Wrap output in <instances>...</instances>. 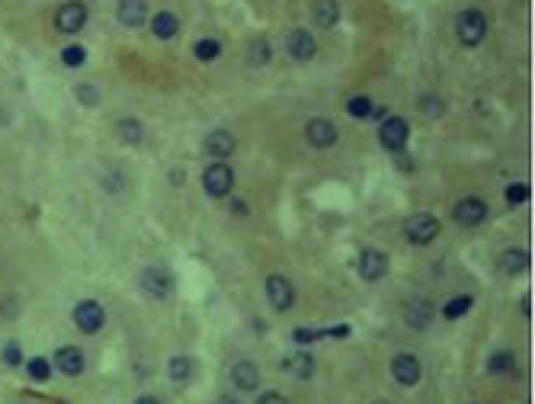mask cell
I'll return each mask as SVG.
<instances>
[{
	"label": "cell",
	"mask_w": 535,
	"mask_h": 404,
	"mask_svg": "<svg viewBox=\"0 0 535 404\" xmlns=\"http://www.w3.org/2000/svg\"><path fill=\"white\" fill-rule=\"evenodd\" d=\"M455 32H459L461 46H468V48L481 46L484 36H487V16L481 10H461L459 20H455Z\"/></svg>",
	"instance_id": "obj_1"
},
{
	"label": "cell",
	"mask_w": 535,
	"mask_h": 404,
	"mask_svg": "<svg viewBox=\"0 0 535 404\" xmlns=\"http://www.w3.org/2000/svg\"><path fill=\"white\" fill-rule=\"evenodd\" d=\"M202 183H205V193L215 199H225L228 193L234 190V170L228 167L225 160H215V164H209L202 174Z\"/></svg>",
	"instance_id": "obj_2"
},
{
	"label": "cell",
	"mask_w": 535,
	"mask_h": 404,
	"mask_svg": "<svg viewBox=\"0 0 535 404\" xmlns=\"http://www.w3.org/2000/svg\"><path fill=\"white\" fill-rule=\"evenodd\" d=\"M408 138H410L408 119H398V116H391V119H384V123L378 125V141H382L384 151H391V154L404 151Z\"/></svg>",
	"instance_id": "obj_3"
},
{
	"label": "cell",
	"mask_w": 535,
	"mask_h": 404,
	"mask_svg": "<svg viewBox=\"0 0 535 404\" xmlns=\"http://www.w3.org/2000/svg\"><path fill=\"white\" fill-rule=\"evenodd\" d=\"M404 235H408L410 244H430L433 237L439 235V218L426 212H417L404 221Z\"/></svg>",
	"instance_id": "obj_4"
},
{
	"label": "cell",
	"mask_w": 535,
	"mask_h": 404,
	"mask_svg": "<svg viewBox=\"0 0 535 404\" xmlns=\"http://www.w3.org/2000/svg\"><path fill=\"white\" fill-rule=\"evenodd\" d=\"M74 324L83 330V334H99L106 324V312L99 302H93V298H87V302H81V305L74 308Z\"/></svg>",
	"instance_id": "obj_5"
},
{
	"label": "cell",
	"mask_w": 535,
	"mask_h": 404,
	"mask_svg": "<svg viewBox=\"0 0 535 404\" xmlns=\"http://www.w3.org/2000/svg\"><path fill=\"white\" fill-rule=\"evenodd\" d=\"M420 359L414 356V353H398V356L391 359V375L398 385H404V389H414L417 382H420Z\"/></svg>",
	"instance_id": "obj_6"
},
{
	"label": "cell",
	"mask_w": 535,
	"mask_h": 404,
	"mask_svg": "<svg viewBox=\"0 0 535 404\" xmlns=\"http://www.w3.org/2000/svg\"><path fill=\"white\" fill-rule=\"evenodd\" d=\"M384 273H388V253L378 247H366L359 253V276L366 282H378L384 279Z\"/></svg>",
	"instance_id": "obj_7"
},
{
	"label": "cell",
	"mask_w": 535,
	"mask_h": 404,
	"mask_svg": "<svg viewBox=\"0 0 535 404\" xmlns=\"http://www.w3.org/2000/svg\"><path fill=\"white\" fill-rule=\"evenodd\" d=\"M266 298H270V305L276 308V312H289V308L295 305L292 282H289L286 276H270V279H266Z\"/></svg>",
	"instance_id": "obj_8"
},
{
	"label": "cell",
	"mask_w": 535,
	"mask_h": 404,
	"mask_svg": "<svg viewBox=\"0 0 535 404\" xmlns=\"http://www.w3.org/2000/svg\"><path fill=\"white\" fill-rule=\"evenodd\" d=\"M234 148H237V138H234L228 129H215V132H209V135H205V141H202V151L209 154V158H215V160L231 158Z\"/></svg>",
	"instance_id": "obj_9"
},
{
	"label": "cell",
	"mask_w": 535,
	"mask_h": 404,
	"mask_svg": "<svg viewBox=\"0 0 535 404\" xmlns=\"http://www.w3.org/2000/svg\"><path fill=\"white\" fill-rule=\"evenodd\" d=\"M455 221L459 225H465V228H478L484 218H487V202L484 199H478V196H468V199H461L459 206H455Z\"/></svg>",
	"instance_id": "obj_10"
},
{
	"label": "cell",
	"mask_w": 535,
	"mask_h": 404,
	"mask_svg": "<svg viewBox=\"0 0 535 404\" xmlns=\"http://www.w3.org/2000/svg\"><path fill=\"white\" fill-rule=\"evenodd\" d=\"M286 48H289V58H292V62H311L314 52H317V42L311 39V32L292 29L286 39Z\"/></svg>",
	"instance_id": "obj_11"
},
{
	"label": "cell",
	"mask_w": 535,
	"mask_h": 404,
	"mask_svg": "<svg viewBox=\"0 0 535 404\" xmlns=\"http://www.w3.org/2000/svg\"><path fill=\"white\" fill-rule=\"evenodd\" d=\"M83 23H87V7L83 4H64V7L55 13V26H58V32H81Z\"/></svg>",
	"instance_id": "obj_12"
},
{
	"label": "cell",
	"mask_w": 535,
	"mask_h": 404,
	"mask_svg": "<svg viewBox=\"0 0 535 404\" xmlns=\"http://www.w3.org/2000/svg\"><path fill=\"white\" fill-rule=\"evenodd\" d=\"M305 135H308V141L314 148H321V151H327V148L337 145V125H333L331 119H311L308 129H305Z\"/></svg>",
	"instance_id": "obj_13"
},
{
	"label": "cell",
	"mask_w": 535,
	"mask_h": 404,
	"mask_svg": "<svg viewBox=\"0 0 535 404\" xmlns=\"http://www.w3.org/2000/svg\"><path fill=\"white\" fill-rule=\"evenodd\" d=\"M141 289L151 292L154 298H167V295H170V289H174V282H170V273H167V270L148 267L141 273Z\"/></svg>",
	"instance_id": "obj_14"
},
{
	"label": "cell",
	"mask_w": 535,
	"mask_h": 404,
	"mask_svg": "<svg viewBox=\"0 0 535 404\" xmlns=\"http://www.w3.org/2000/svg\"><path fill=\"white\" fill-rule=\"evenodd\" d=\"M231 382L241 391H253L256 385H260V369H256V363H250V359H237V363L231 366Z\"/></svg>",
	"instance_id": "obj_15"
},
{
	"label": "cell",
	"mask_w": 535,
	"mask_h": 404,
	"mask_svg": "<svg viewBox=\"0 0 535 404\" xmlns=\"http://www.w3.org/2000/svg\"><path fill=\"white\" fill-rule=\"evenodd\" d=\"M55 369L61 375H81L83 372V353L77 347H61L55 353Z\"/></svg>",
	"instance_id": "obj_16"
},
{
	"label": "cell",
	"mask_w": 535,
	"mask_h": 404,
	"mask_svg": "<svg viewBox=\"0 0 535 404\" xmlns=\"http://www.w3.org/2000/svg\"><path fill=\"white\" fill-rule=\"evenodd\" d=\"M116 16H119V23H125V26H141L144 20H148V4H144V0H119Z\"/></svg>",
	"instance_id": "obj_17"
},
{
	"label": "cell",
	"mask_w": 535,
	"mask_h": 404,
	"mask_svg": "<svg viewBox=\"0 0 535 404\" xmlns=\"http://www.w3.org/2000/svg\"><path fill=\"white\" fill-rule=\"evenodd\" d=\"M404 321H408V328H414V330H426L430 328V321H433V305L426 302V298H417V302H410L408 305Z\"/></svg>",
	"instance_id": "obj_18"
},
{
	"label": "cell",
	"mask_w": 535,
	"mask_h": 404,
	"mask_svg": "<svg viewBox=\"0 0 535 404\" xmlns=\"http://www.w3.org/2000/svg\"><path fill=\"white\" fill-rule=\"evenodd\" d=\"M526 270H529V251H522V247H510V251H503V257H500V273L522 276Z\"/></svg>",
	"instance_id": "obj_19"
},
{
	"label": "cell",
	"mask_w": 535,
	"mask_h": 404,
	"mask_svg": "<svg viewBox=\"0 0 535 404\" xmlns=\"http://www.w3.org/2000/svg\"><path fill=\"white\" fill-rule=\"evenodd\" d=\"M311 13H314V23L321 26V29H331V26H337V20H340V4L337 0H314Z\"/></svg>",
	"instance_id": "obj_20"
},
{
	"label": "cell",
	"mask_w": 535,
	"mask_h": 404,
	"mask_svg": "<svg viewBox=\"0 0 535 404\" xmlns=\"http://www.w3.org/2000/svg\"><path fill=\"white\" fill-rule=\"evenodd\" d=\"M286 369L295 375V379H311L314 375V359H311V353H295V356L286 359Z\"/></svg>",
	"instance_id": "obj_21"
},
{
	"label": "cell",
	"mask_w": 535,
	"mask_h": 404,
	"mask_svg": "<svg viewBox=\"0 0 535 404\" xmlns=\"http://www.w3.org/2000/svg\"><path fill=\"white\" fill-rule=\"evenodd\" d=\"M151 29H154V36L158 39H174L176 32H180V20H176L174 13H158L154 16V23H151Z\"/></svg>",
	"instance_id": "obj_22"
},
{
	"label": "cell",
	"mask_w": 535,
	"mask_h": 404,
	"mask_svg": "<svg viewBox=\"0 0 535 404\" xmlns=\"http://www.w3.org/2000/svg\"><path fill=\"white\" fill-rule=\"evenodd\" d=\"M116 135H119L122 141H128V145H138L144 138V125L138 123V119H119V123H116Z\"/></svg>",
	"instance_id": "obj_23"
},
{
	"label": "cell",
	"mask_w": 535,
	"mask_h": 404,
	"mask_svg": "<svg viewBox=\"0 0 535 404\" xmlns=\"http://www.w3.org/2000/svg\"><path fill=\"white\" fill-rule=\"evenodd\" d=\"M167 375L174 382H189L193 379V359L189 356H174L167 363Z\"/></svg>",
	"instance_id": "obj_24"
},
{
	"label": "cell",
	"mask_w": 535,
	"mask_h": 404,
	"mask_svg": "<svg viewBox=\"0 0 535 404\" xmlns=\"http://www.w3.org/2000/svg\"><path fill=\"white\" fill-rule=\"evenodd\" d=\"M471 305H475V298H471V295H455V298H449V302H445L443 314L449 321H455V318H461V314L471 312Z\"/></svg>",
	"instance_id": "obj_25"
},
{
	"label": "cell",
	"mask_w": 535,
	"mask_h": 404,
	"mask_svg": "<svg viewBox=\"0 0 535 404\" xmlns=\"http://www.w3.org/2000/svg\"><path fill=\"white\" fill-rule=\"evenodd\" d=\"M193 55H196L199 62H215L221 55V42L218 39H199L196 46H193Z\"/></svg>",
	"instance_id": "obj_26"
},
{
	"label": "cell",
	"mask_w": 535,
	"mask_h": 404,
	"mask_svg": "<svg viewBox=\"0 0 535 404\" xmlns=\"http://www.w3.org/2000/svg\"><path fill=\"white\" fill-rule=\"evenodd\" d=\"M372 106H375V103H372L369 97H353V99L347 103V113L353 116V119H369Z\"/></svg>",
	"instance_id": "obj_27"
},
{
	"label": "cell",
	"mask_w": 535,
	"mask_h": 404,
	"mask_svg": "<svg viewBox=\"0 0 535 404\" xmlns=\"http://www.w3.org/2000/svg\"><path fill=\"white\" fill-rule=\"evenodd\" d=\"M270 55H272V48L266 46L263 39H256L253 46L247 48V64H266L270 62Z\"/></svg>",
	"instance_id": "obj_28"
},
{
	"label": "cell",
	"mask_w": 535,
	"mask_h": 404,
	"mask_svg": "<svg viewBox=\"0 0 535 404\" xmlns=\"http://www.w3.org/2000/svg\"><path fill=\"white\" fill-rule=\"evenodd\" d=\"M61 62L68 64V68H81V64L87 62V48L83 46H68L64 52H61Z\"/></svg>",
	"instance_id": "obj_29"
},
{
	"label": "cell",
	"mask_w": 535,
	"mask_h": 404,
	"mask_svg": "<svg viewBox=\"0 0 535 404\" xmlns=\"http://www.w3.org/2000/svg\"><path fill=\"white\" fill-rule=\"evenodd\" d=\"M510 369H513V353H494L487 359V372H494V375L510 372Z\"/></svg>",
	"instance_id": "obj_30"
},
{
	"label": "cell",
	"mask_w": 535,
	"mask_h": 404,
	"mask_svg": "<svg viewBox=\"0 0 535 404\" xmlns=\"http://www.w3.org/2000/svg\"><path fill=\"white\" fill-rule=\"evenodd\" d=\"M506 202H510V206H522V202H529V186L526 183H510L506 186Z\"/></svg>",
	"instance_id": "obj_31"
},
{
	"label": "cell",
	"mask_w": 535,
	"mask_h": 404,
	"mask_svg": "<svg viewBox=\"0 0 535 404\" xmlns=\"http://www.w3.org/2000/svg\"><path fill=\"white\" fill-rule=\"evenodd\" d=\"M29 375H32V382H48V375H52L48 359H42V356L32 359V363H29Z\"/></svg>",
	"instance_id": "obj_32"
},
{
	"label": "cell",
	"mask_w": 535,
	"mask_h": 404,
	"mask_svg": "<svg viewBox=\"0 0 535 404\" xmlns=\"http://www.w3.org/2000/svg\"><path fill=\"white\" fill-rule=\"evenodd\" d=\"M4 363H7V366H20V363H23L20 343H7V347H4Z\"/></svg>",
	"instance_id": "obj_33"
},
{
	"label": "cell",
	"mask_w": 535,
	"mask_h": 404,
	"mask_svg": "<svg viewBox=\"0 0 535 404\" xmlns=\"http://www.w3.org/2000/svg\"><path fill=\"white\" fill-rule=\"evenodd\" d=\"M74 93H77V99H81L83 106H97V103H99L97 90H93V87H87V84H81V87H77Z\"/></svg>",
	"instance_id": "obj_34"
},
{
	"label": "cell",
	"mask_w": 535,
	"mask_h": 404,
	"mask_svg": "<svg viewBox=\"0 0 535 404\" xmlns=\"http://www.w3.org/2000/svg\"><path fill=\"white\" fill-rule=\"evenodd\" d=\"M321 337H327L324 330H311V328H298V330H295V343H314V340H321Z\"/></svg>",
	"instance_id": "obj_35"
},
{
	"label": "cell",
	"mask_w": 535,
	"mask_h": 404,
	"mask_svg": "<svg viewBox=\"0 0 535 404\" xmlns=\"http://www.w3.org/2000/svg\"><path fill=\"white\" fill-rule=\"evenodd\" d=\"M256 404H289V398L279 395V391H266V395H260V401Z\"/></svg>",
	"instance_id": "obj_36"
},
{
	"label": "cell",
	"mask_w": 535,
	"mask_h": 404,
	"mask_svg": "<svg viewBox=\"0 0 535 404\" xmlns=\"http://www.w3.org/2000/svg\"><path fill=\"white\" fill-rule=\"evenodd\" d=\"M420 109H423V113H433V116H436V113H443V106H439V103H436V97H423Z\"/></svg>",
	"instance_id": "obj_37"
},
{
	"label": "cell",
	"mask_w": 535,
	"mask_h": 404,
	"mask_svg": "<svg viewBox=\"0 0 535 404\" xmlns=\"http://www.w3.org/2000/svg\"><path fill=\"white\" fill-rule=\"evenodd\" d=\"M327 337H349L353 334V328H349V324H337V328H331V330H324Z\"/></svg>",
	"instance_id": "obj_38"
},
{
	"label": "cell",
	"mask_w": 535,
	"mask_h": 404,
	"mask_svg": "<svg viewBox=\"0 0 535 404\" xmlns=\"http://www.w3.org/2000/svg\"><path fill=\"white\" fill-rule=\"evenodd\" d=\"M135 404H160V401H158V398H151V395H144V398H138Z\"/></svg>",
	"instance_id": "obj_39"
},
{
	"label": "cell",
	"mask_w": 535,
	"mask_h": 404,
	"mask_svg": "<svg viewBox=\"0 0 535 404\" xmlns=\"http://www.w3.org/2000/svg\"><path fill=\"white\" fill-rule=\"evenodd\" d=\"M218 404H237V401H234V398H221Z\"/></svg>",
	"instance_id": "obj_40"
},
{
	"label": "cell",
	"mask_w": 535,
	"mask_h": 404,
	"mask_svg": "<svg viewBox=\"0 0 535 404\" xmlns=\"http://www.w3.org/2000/svg\"><path fill=\"white\" fill-rule=\"evenodd\" d=\"M375 404H391V401H375Z\"/></svg>",
	"instance_id": "obj_41"
}]
</instances>
